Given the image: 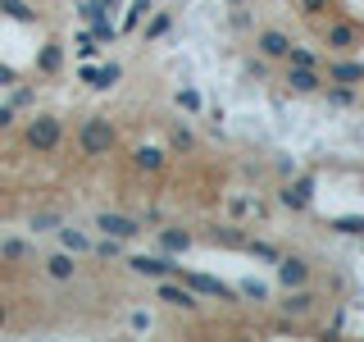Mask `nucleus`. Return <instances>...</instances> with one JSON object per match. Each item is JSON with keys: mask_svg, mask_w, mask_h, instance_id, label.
<instances>
[{"mask_svg": "<svg viewBox=\"0 0 364 342\" xmlns=\"http://www.w3.org/2000/svg\"><path fill=\"white\" fill-rule=\"evenodd\" d=\"M23 142H28L37 155L60 151V142H64V119H60V114H37V119L23 128Z\"/></svg>", "mask_w": 364, "mask_h": 342, "instance_id": "f257e3e1", "label": "nucleus"}, {"mask_svg": "<svg viewBox=\"0 0 364 342\" xmlns=\"http://www.w3.org/2000/svg\"><path fill=\"white\" fill-rule=\"evenodd\" d=\"M114 142H119V137H114V123L100 119V114L77 128V146H82V155H109Z\"/></svg>", "mask_w": 364, "mask_h": 342, "instance_id": "f03ea898", "label": "nucleus"}, {"mask_svg": "<svg viewBox=\"0 0 364 342\" xmlns=\"http://www.w3.org/2000/svg\"><path fill=\"white\" fill-rule=\"evenodd\" d=\"M96 228L105 237H119V242H132V237L141 233V224H136V219H128V214H114V210H100L96 214Z\"/></svg>", "mask_w": 364, "mask_h": 342, "instance_id": "7ed1b4c3", "label": "nucleus"}, {"mask_svg": "<svg viewBox=\"0 0 364 342\" xmlns=\"http://www.w3.org/2000/svg\"><path fill=\"white\" fill-rule=\"evenodd\" d=\"M128 269H132V274H146V279H173L182 265H173L168 256H132Z\"/></svg>", "mask_w": 364, "mask_h": 342, "instance_id": "20e7f679", "label": "nucleus"}, {"mask_svg": "<svg viewBox=\"0 0 364 342\" xmlns=\"http://www.w3.org/2000/svg\"><path fill=\"white\" fill-rule=\"evenodd\" d=\"M278 283L282 288H305V283H310V265H305L301 256H278Z\"/></svg>", "mask_w": 364, "mask_h": 342, "instance_id": "39448f33", "label": "nucleus"}, {"mask_svg": "<svg viewBox=\"0 0 364 342\" xmlns=\"http://www.w3.org/2000/svg\"><path fill=\"white\" fill-rule=\"evenodd\" d=\"M178 274H182V269H178ZM182 283H187L191 292H200V296H219V301H232V296H237V288H228V283L210 279V274H182Z\"/></svg>", "mask_w": 364, "mask_h": 342, "instance_id": "423d86ee", "label": "nucleus"}, {"mask_svg": "<svg viewBox=\"0 0 364 342\" xmlns=\"http://www.w3.org/2000/svg\"><path fill=\"white\" fill-rule=\"evenodd\" d=\"M278 201L287 205V210H305V205L314 201V178H296V182H287V187L278 192Z\"/></svg>", "mask_w": 364, "mask_h": 342, "instance_id": "0eeeda50", "label": "nucleus"}, {"mask_svg": "<svg viewBox=\"0 0 364 342\" xmlns=\"http://www.w3.org/2000/svg\"><path fill=\"white\" fill-rule=\"evenodd\" d=\"M159 301H168V306H178V311H196V292L187 288V283H168V279H159Z\"/></svg>", "mask_w": 364, "mask_h": 342, "instance_id": "6e6552de", "label": "nucleus"}, {"mask_svg": "<svg viewBox=\"0 0 364 342\" xmlns=\"http://www.w3.org/2000/svg\"><path fill=\"white\" fill-rule=\"evenodd\" d=\"M255 46H259V55H269V60H287L291 37H287V32H278V28H269V32H259V37H255Z\"/></svg>", "mask_w": 364, "mask_h": 342, "instance_id": "1a4fd4ad", "label": "nucleus"}, {"mask_svg": "<svg viewBox=\"0 0 364 342\" xmlns=\"http://www.w3.org/2000/svg\"><path fill=\"white\" fill-rule=\"evenodd\" d=\"M119 78H123V68H119V64H100V68H91V64H87V68H82V83H87V87H96V91H109L114 83H119Z\"/></svg>", "mask_w": 364, "mask_h": 342, "instance_id": "9d476101", "label": "nucleus"}, {"mask_svg": "<svg viewBox=\"0 0 364 342\" xmlns=\"http://www.w3.org/2000/svg\"><path fill=\"white\" fill-rule=\"evenodd\" d=\"M164 151H159V146H136V151H132V165L136 169H146V174H159V169H164Z\"/></svg>", "mask_w": 364, "mask_h": 342, "instance_id": "9b49d317", "label": "nucleus"}, {"mask_svg": "<svg viewBox=\"0 0 364 342\" xmlns=\"http://www.w3.org/2000/svg\"><path fill=\"white\" fill-rule=\"evenodd\" d=\"M46 274H50V279H60V283H68L77 274V265H73V256H68V251H55V256H46Z\"/></svg>", "mask_w": 364, "mask_h": 342, "instance_id": "f8f14e48", "label": "nucleus"}, {"mask_svg": "<svg viewBox=\"0 0 364 342\" xmlns=\"http://www.w3.org/2000/svg\"><path fill=\"white\" fill-rule=\"evenodd\" d=\"M187 247H191V237L182 233V228H159V251H164V256H182Z\"/></svg>", "mask_w": 364, "mask_h": 342, "instance_id": "ddd939ff", "label": "nucleus"}, {"mask_svg": "<svg viewBox=\"0 0 364 342\" xmlns=\"http://www.w3.org/2000/svg\"><path fill=\"white\" fill-rule=\"evenodd\" d=\"M328 78H333V83H346V87H355V83H364V64H350V60H341V64H328Z\"/></svg>", "mask_w": 364, "mask_h": 342, "instance_id": "4468645a", "label": "nucleus"}, {"mask_svg": "<svg viewBox=\"0 0 364 342\" xmlns=\"http://www.w3.org/2000/svg\"><path fill=\"white\" fill-rule=\"evenodd\" d=\"M355 41H360V32L350 28V23H333V28H328V46H333V51H350Z\"/></svg>", "mask_w": 364, "mask_h": 342, "instance_id": "2eb2a0df", "label": "nucleus"}, {"mask_svg": "<svg viewBox=\"0 0 364 342\" xmlns=\"http://www.w3.org/2000/svg\"><path fill=\"white\" fill-rule=\"evenodd\" d=\"M287 87L291 91H318V73H314V68H305V64H291Z\"/></svg>", "mask_w": 364, "mask_h": 342, "instance_id": "dca6fc26", "label": "nucleus"}, {"mask_svg": "<svg viewBox=\"0 0 364 342\" xmlns=\"http://www.w3.org/2000/svg\"><path fill=\"white\" fill-rule=\"evenodd\" d=\"M0 14L14 19V23H37V9H32L28 0H0Z\"/></svg>", "mask_w": 364, "mask_h": 342, "instance_id": "f3484780", "label": "nucleus"}, {"mask_svg": "<svg viewBox=\"0 0 364 342\" xmlns=\"http://www.w3.org/2000/svg\"><path fill=\"white\" fill-rule=\"evenodd\" d=\"M37 68H41V73H60V68H64V51L55 41H46L41 55H37Z\"/></svg>", "mask_w": 364, "mask_h": 342, "instance_id": "a211bd4d", "label": "nucleus"}, {"mask_svg": "<svg viewBox=\"0 0 364 342\" xmlns=\"http://www.w3.org/2000/svg\"><path fill=\"white\" fill-rule=\"evenodd\" d=\"M0 256H5V260H32V242H23V237H5V242H0Z\"/></svg>", "mask_w": 364, "mask_h": 342, "instance_id": "6ab92c4d", "label": "nucleus"}, {"mask_svg": "<svg viewBox=\"0 0 364 342\" xmlns=\"http://www.w3.org/2000/svg\"><path fill=\"white\" fill-rule=\"evenodd\" d=\"M310 306H314V296H310V292H305V288H291V296L282 301V311H287V315H305Z\"/></svg>", "mask_w": 364, "mask_h": 342, "instance_id": "aec40b11", "label": "nucleus"}, {"mask_svg": "<svg viewBox=\"0 0 364 342\" xmlns=\"http://www.w3.org/2000/svg\"><path fill=\"white\" fill-rule=\"evenodd\" d=\"M55 233H60V242H64L68 251H91V237H87V233H77V228H64V224H60Z\"/></svg>", "mask_w": 364, "mask_h": 342, "instance_id": "412c9836", "label": "nucleus"}, {"mask_svg": "<svg viewBox=\"0 0 364 342\" xmlns=\"http://www.w3.org/2000/svg\"><path fill=\"white\" fill-rule=\"evenodd\" d=\"M337 233H346V237H360L364 233V214H341V219H333Z\"/></svg>", "mask_w": 364, "mask_h": 342, "instance_id": "4be33fe9", "label": "nucleus"}, {"mask_svg": "<svg viewBox=\"0 0 364 342\" xmlns=\"http://www.w3.org/2000/svg\"><path fill=\"white\" fill-rule=\"evenodd\" d=\"M237 292H242V296H250V301H264V296H269V283H259V279H246Z\"/></svg>", "mask_w": 364, "mask_h": 342, "instance_id": "5701e85b", "label": "nucleus"}, {"mask_svg": "<svg viewBox=\"0 0 364 342\" xmlns=\"http://www.w3.org/2000/svg\"><path fill=\"white\" fill-rule=\"evenodd\" d=\"M287 60H291V64H305V68H318V55H314V51H305V46H291Z\"/></svg>", "mask_w": 364, "mask_h": 342, "instance_id": "b1692460", "label": "nucleus"}, {"mask_svg": "<svg viewBox=\"0 0 364 342\" xmlns=\"http://www.w3.org/2000/svg\"><path fill=\"white\" fill-rule=\"evenodd\" d=\"M168 23H173V19H168V14H155L151 23H146V41H155V37H164V32H168Z\"/></svg>", "mask_w": 364, "mask_h": 342, "instance_id": "393cba45", "label": "nucleus"}, {"mask_svg": "<svg viewBox=\"0 0 364 342\" xmlns=\"http://www.w3.org/2000/svg\"><path fill=\"white\" fill-rule=\"evenodd\" d=\"M146 9H151V0H132V9H128V19H123V28H136V23H141V14H146Z\"/></svg>", "mask_w": 364, "mask_h": 342, "instance_id": "a878e982", "label": "nucleus"}, {"mask_svg": "<svg viewBox=\"0 0 364 342\" xmlns=\"http://www.w3.org/2000/svg\"><path fill=\"white\" fill-rule=\"evenodd\" d=\"M91 28H96V32H91L96 41H114V23H109L105 14H100V19H91Z\"/></svg>", "mask_w": 364, "mask_h": 342, "instance_id": "bb28decb", "label": "nucleus"}, {"mask_svg": "<svg viewBox=\"0 0 364 342\" xmlns=\"http://www.w3.org/2000/svg\"><path fill=\"white\" fill-rule=\"evenodd\" d=\"M214 242H223V247H246V237L232 233V228H214Z\"/></svg>", "mask_w": 364, "mask_h": 342, "instance_id": "cd10ccee", "label": "nucleus"}, {"mask_svg": "<svg viewBox=\"0 0 364 342\" xmlns=\"http://www.w3.org/2000/svg\"><path fill=\"white\" fill-rule=\"evenodd\" d=\"M178 105H182V110H191V114H196V110H200V91H191V87H182V91H178Z\"/></svg>", "mask_w": 364, "mask_h": 342, "instance_id": "c85d7f7f", "label": "nucleus"}, {"mask_svg": "<svg viewBox=\"0 0 364 342\" xmlns=\"http://www.w3.org/2000/svg\"><path fill=\"white\" fill-rule=\"evenodd\" d=\"M9 105H14V110H28L32 105V87H14V91H9Z\"/></svg>", "mask_w": 364, "mask_h": 342, "instance_id": "c756f323", "label": "nucleus"}, {"mask_svg": "<svg viewBox=\"0 0 364 342\" xmlns=\"http://www.w3.org/2000/svg\"><path fill=\"white\" fill-rule=\"evenodd\" d=\"M246 251L259 260H278V247H269V242H246Z\"/></svg>", "mask_w": 364, "mask_h": 342, "instance_id": "7c9ffc66", "label": "nucleus"}, {"mask_svg": "<svg viewBox=\"0 0 364 342\" xmlns=\"http://www.w3.org/2000/svg\"><path fill=\"white\" fill-rule=\"evenodd\" d=\"M328 100H333V105H350V100H355V91H350L346 83H341V87H333V91H328Z\"/></svg>", "mask_w": 364, "mask_h": 342, "instance_id": "2f4dec72", "label": "nucleus"}, {"mask_svg": "<svg viewBox=\"0 0 364 342\" xmlns=\"http://www.w3.org/2000/svg\"><path fill=\"white\" fill-rule=\"evenodd\" d=\"M32 228H37V233H55V228H60V214H37Z\"/></svg>", "mask_w": 364, "mask_h": 342, "instance_id": "473e14b6", "label": "nucleus"}, {"mask_svg": "<svg viewBox=\"0 0 364 342\" xmlns=\"http://www.w3.org/2000/svg\"><path fill=\"white\" fill-rule=\"evenodd\" d=\"M96 51H100L96 37H77V55H82V60H96Z\"/></svg>", "mask_w": 364, "mask_h": 342, "instance_id": "72a5a7b5", "label": "nucleus"}, {"mask_svg": "<svg viewBox=\"0 0 364 342\" xmlns=\"http://www.w3.org/2000/svg\"><path fill=\"white\" fill-rule=\"evenodd\" d=\"M323 5H328V0H301V14L314 19V14H323Z\"/></svg>", "mask_w": 364, "mask_h": 342, "instance_id": "f704fd0d", "label": "nucleus"}, {"mask_svg": "<svg viewBox=\"0 0 364 342\" xmlns=\"http://www.w3.org/2000/svg\"><path fill=\"white\" fill-rule=\"evenodd\" d=\"M173 146H178V151H191V133L178 128V133H173Z\"/></svg>", "mask_w": 364, "mask_h": 342, "instance_id": "c9c22d12", "label": "nucleus"}, {"mask_svg": "<svg viewBox=\"0 0 364 342\" xmlns=\"http://www.w3.org/2000/svg\"><path fill=\"white\" fill-rule=\"evenodd\" d=\"M14 114H18L14 105H0V128H9V123H14Z\"/></svg>", "mask_w": 364, "mask_h": 342, "instance_id": "e433bc0d", "label": "nucleus"}, {"mask_svg": "<svg viewBox=\"0 0 364 342\" xmlns=\"http://www.w3.org/2000/svg\"><path fill=\"white\" fill-rule=\"evenodd\" d=\"M5 315H9V311H5V301H0V324H5Z\"/></svg>", "mask_w": 364, "mask_h": 342, "instance_id": "4c0bfd02", "label": "nucleus"}, {"mask_svg": "<svg viewBox=\"0 0 364 342\" xmlns=\"http://www.w3.org/2000/svg\"><path fill=\"white\" fill-rule=\"evenodd\" d=\"M228 5H237V9H242V5H246V0H228Z\"/></svg>", "mask_w": 364, "mask_h": 342, "instance_id": "58836bf2", "label": "nucleus"}]
</instances>
